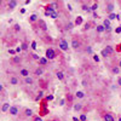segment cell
<instances>
[{
    "label": "cell",
    "instance_id": "cell-47",
    "mask_svg": "<svg viewBox=\"0 0 121 121\" xmlns=\"http://www.w3.org/2000/svg\"><path fill=\"white\" fill-rule=\"evenodd\" d=\"M117 85H119V86L121 87V76H120V78L117 79Z\"/></svg>",
    "mask_w": 121,
    "mask_h": 121
},
{
    "label": "cell",
    "instance_id": "cell-37",
    "mask_svg": "<svg viewBox=\"0 0 121 121\" xmlns=\"http://www.w3.org/2000/svg\"><path fill=\"white\" fill-rule=\"evenodd\" d=\"M80 120H81V121H86V120H87L86 115H85V114H81V116H80Z\"/></svg>",
    "mask_w": 121,
    "mask_h": 121
},
{
    "label": "cell",
    "instance_id": "cell-31",
    "mask_svg": "<svg viewBox=\"0 0 121 121\" xmlns=\"http://www.w3.org/2000/svg\"><path fill=\"white\" fill-rule=\"evenodd\" d=\"M97 9H98V3H95L92 6H91V11H93V12H95Z\"/></svg>",
    "mask_w": 121,
    "mask_h": 121
},
{
    "label": "cell",
    "instance_id": "cell-54",
    "mask_svg": "<svg viewBox=\"0 0 121 121\" xmlns=\"http://www.w3.org/2000/svg\"><path fill=\"white\" fill-rule=\"evenodd\" d=\"M119 121H121V116H120V117H119Z\"/></svg>",
    "mask_w": 121,
    "mask_h": 121
},
{
    "label": "cell",
    "instance_id": "cell-2",
    "mask_svg": "<svg viewBox=\"0 0 121 121\" xmlns=\"http://www.w3.org/2000/svg\"><path fill=\"white\" fill-rule=\"evenodd\" d=\"M58 47L62 50V51H68L69 50V45H68V41L65 39H59V41H58Z\"/></svg>",
    "mask_w": 121,
    "mask_h": 121
},
{
    "label": "cell",
    "instance_id": "cell-51",
    "mask_svg": "<svg viewBox=\"0 0 121 121\" xmlns=\"http://www.w3.org/2000/svg\"><path fill=\"white\" fill-rule=\"evenodd\" d=\"M93 17H95V18H98V15H97L96 12H93Z\"/></svg>",
    "mask_w": 121,
    "mask_h": 121
},
{
    "label": "cell",
    "instance_id": "cell-49",
    "mask_svg": "<svg viewBox=\"0 0 121 121\" xmlns=\"http://www.w3.org/2000/svg\"><path fill=\"white\" fill-rule=\"evenodd\" d=\"M116 51H121V44H120V45H117V47H116Z\"/></svg>",
    "mask_w": 121,
    "mask_h": 121
},
{
    "label": "cell",
    "instance_id": "cell-22",
    "mask_svg": "<svg viewBox=\"0 0 121 121\" xmlns=\"http://www.w3.org/2000/svg\"><path fill=\"white\" fill-rule=\"evenodd\" d=\"M24 82H26V85H33L34 84V80L30 78V76H28V78L24 79Z\"/></svg>",
    "mask_w": 121,
    "mask_h": 121
},
{
    "label": "cell",
    "instance_id": "cell-24",
    "mask_svg": "<svg viewBox=\"0 0 121 121\" xmlns=\"http://www.w3.org/2000/svg\"><path fill=\"white\" fill-rule=\"evenodd\" d=\"M112 73H113L114 75H117V74L120 73V68H119V67H116V65L112 67Z\"/></svg>",
    "mask_w": 121,
    "mask_h": 121
},
{
    "label": "cell",
    "instance_id": "cell-27",
    "mask_svg": "<svg viewBox=\"0 0 121 121\" xmlns=\"http://www.w3.org/2000/svg\"><path fill=\"white\" fill-rule=\"evenodd\" d=\"M74 110H75V112H80V110H81L82 109V104L81 103H78V104H74Z\"/></svg>",
    "mask_w": 121,
    "mask_h": 121
},
{
    "label": "cell",
    "instance_id": "cell-38",
    "mask_svg": "<svg viewBox=\"0 0 121 121\" xmlns=\"http://www.w3.org/2000/svg\"><path fill=\"white\" fill-rule=\"evenodd\" d=\"M33 121H43V119L40 117V116H34L33 117Z\"/></svg>",
    "mask_w": 121,
    "mask_h": 121
},
{
    "label": "cell",
    "instance_id": "cell-32",
    "mask_svg": "<svg viewBox=\"0 0 121 121\" xmlns=\"http://www.w3.org/2000/svg\"><path fill=\"white\" fill-rule=\"evenodd\" d=\"M21 47H22V50H24V51H27V50H28V44L27 43H22V45H21Z\"/></svg>",
    "mask_w": 121,
    "mask_h": 121
},
{
    "label": "cell",
    "instance_id": "cell-23",
    "mask_svg": "<svg viewBox=\"0 0 121 121\" xmlns=\"http://www.w3.org/2000/svg\"><path fill=\"white\" fill-rule=\"evenodd\" d=\"M56 76H57L58 80H60V81H62V80H64V73H63V72H57V73H56Z\"/></svg>",
    "mask_w": 121,
    "mask_h": 121
},
{
    "label": "cell",
    "instance_id": "cell-40",
    "mask_svg": "<svg viewBox=\"0 0 121 121\" xmlns=\"http://www.w3.org/2000/svg\"><path fill=\"white\" fill-rule=\"evenodd\" d=\"M32 48L33 50H36V41H33L32 43Z\"/></svg>",
    "mask_w": 121,
    "mask_h": 121
},
{
    "label": "cell",
    "instance_id": "cell-41",
    "mask_svg": "<svg viewBox=\"0 0 121 121\" xmlns=\"http://www.w3.org/2000/svg\"><path fill=\"white\" fill-rule=\"evenodd\" d=\"M100 53H102V56H103V57H105V58L108 57V55H107V52L104 51V50H102V52H100Z\"/></svg>",
    "mask_w": 121,
    "mask_h": 121
},
{
    "label": "cell",
    "instance_id": "cell-3",
    "mask_svg": "<svg viewBox=\"0 0 121 121\" xmlns=\"http://www.w3.org/2000/svg\"><path fill=\"white\" fill-rule=\"evenodd\" d=\"M45 55H46V58H47L48 60H52V59H55V58H56V56H57L56 51H55L53 48H51V47L46 50V53H45Z\"/></svg>",
    "mask_w": 121,
    "mask_h": 121
},
{
    "label": "cell",
    "instance_id": "cell-11",
    "mask_svg": "<svg viewBox=\"0 0 121 121\" xmlns=\"http://www.w3.org/2000/svg\"><path fill=\"white\" fill-rule=\"evenodd\" d=\"M104 51L107 52L108 57H110V56H113V53H114V48H113L112 46H109V45H107V46H105V48H104Z\"/></svg>",
    "mask_w": 121,
    "mask_h": 121
},
{
    "label": "cell",
    "instance_id": "cell-50",
    "mask_svg": "<svg viewBox=\"0 0 121 121\" xmlns=\"http://www.w3.org/2000/svg\"><path fill=\"white\" fill-rule=\"evenodd\" d=\"M116 33H121V28H120V27L116 28Z\"/></svg>",
    "mask_w": 121,
    "mask_h": 121
},
{
    "label": "cell",
    "instance_id": "cell-13",
    "mask_svg": "<svg viewBox=\"0 0 121 121\" xmlns=\"http://www.w3.org/2000/svg\"><path fill=\"white\" fill-rule=\"evenodd\" d=\"M19 75H22L24 79H26V78H28V76H29V70H28V69H26V68L21 69V70H19Z\"/></svg>",
    "mask_w": 121,
    "mask_h": 121
},
{
    "label": "cell",
    "instance_id": "cell-55",
    "mask_svg": "<svg viewBox=\"0 0 121 121\" xmlns=\"http://www.w3.org/2000/svg\"><path fill=\"white\" fill-rule=\"evenodd\" d=\"M120 28H121V26H120Z\"/></svg>",
    "mask_w": 121,
    "mask_h": 121
},
{
    "label": "cell",
    "instance_id": "cell-17",
    "mask_svg": "<svg viewBox=\"0 0 121 121\" xmlns=\"http://www.w3.org/2000/svg\"><path fill=\"white\" fill-rule=\"evenodd\" d=\"M38 21H39L38 15L33 13V15H30V16H29V22H30V23H34V22H38Z\"/></svg>",
    "mask_w": 121,
    "mask_h": 121
},
{
    "label": "cell",
    "instance_id": "cell-34",
    "mask_svg": "<svg viewBox=\"0 0 121 121\" xmlns=\"http://www.w3.org/2000/svg\"><path fill=\"white\" fill-rule=\"evenodd\" d=\"M90 28H91V23L87 22V23L85 24V27H84V30H87V29H90Z\"/></svg>",
    "mask_w": 121,
    "mask_h": 121
},
{
    "label": "cell",
    "instance_id": "cell-36",
    "mask_svg": "<svg viewBox=\"0 0 121 121\" xmlns=\"http://www.w3.org/2000/svg\"><path fill=\"white\" fill-rule=\"evenodd\" d=\"M13 27H15V30H16V32H19V30H21V26H19V24H15Z\"/></svg>",
    "mask_w": 121,
    "mask_h": 121
},
{
    "label": "cell",
    "instance_id": "cell-53",
    "mask_svg": "<svg viewBox=\"0 0 121 121\" xmlns=\"http://www.w3.org/2000/svg\"><path fill=\"white\" fill-rule=\"evenodd\" d=\"M119 68L121 69V60H120V62H119Z\"/></svg>",
    "mask_w": 121,
    "mask_h": 121
},
{
    "label": "cell",
    "instance_id": "cell-12",
    "mask_svg": "<svg viewBox=\"0 0 121 121\" xmlns=\"http://www.w3.org/2000/svg\"><path fill=\"white\" fill-rule=\"evenodd\" d=\"M41 39L44 40V41H45L46 44H52V38L50 36V35H47V34L43 35V36H41Z\"/></svg>",
    "mask_w": 121,
    "mask_h": 121
},
{
    "label": "cell",
    "instance_id": "cell-10",
    "mask_svg": "<svg viewBox=\"0 0 121 121\" xmlns=\"http://www.w3.org/2000/svg\"><path fill=\"white\" fill-rule=\"evenodd\" d=\"M103 119H104V121H115V119H114L112 113H105L103 115Z\"/></svg>",
    "mask_w": 121,
    "mask_h": 121
},
{
    "label": "cell",
    "instance_id": "cell-6",
    "mask_svg": "<svg viewBox=\"0 0 121 121\" xmlns=\"http://www.w3.org/2000/svg\"><path fill=\"white\" fill-rule=\"evenodd\" d=\"M9 81H10V85L16 86V85H18L19 80H18V78H17V76H15V75H11V76L9 78Z\"/></svg>",
    "mask_w": 121,
    "mask_h": 121
},
{
    "label": "cell",
    "instance_id": "cell-33",
    "mask_svg": "<svg viewBox=\"0 0 121 121\" xmlns=\"http://www.w3.org/2000/svg\"><path fill=\"white\" fill-rule=\"evenodd\" d=\"M58 16H59V13H58L57 11H56V12H52L51 15H50V17H52V18H57Z\"/></svg>",
    "mask_w": 121,
    "mask_h": 121
},
{
    "label": "cell",
    "instance_id": "cell-46",
    "mask_svg": "<svg viewBox=\"0 0 121 121\" xmlns=\"http://www.w3.org/2000/svg\"><path fill=\"white\" fill-rule=\"evenodd\" d=\"M86 51H87V52H88V53H91V52H92V48H91V47H90V46H88V47H87V48H86Z\"/></svg>",
    "mask_w": 121,
    "mask_h": 121
},
{
    "label": "cell",
    "instance_id": "cell-16",
    "mask_svg": "<svg viewBox=\"0 0 121 121\" xmlns=\"http://www.w3.org/2000/svg\"><path fill=\"white\" fill-rule=\"evenodd\" d=\"M22 62V57L21 56H13V58H12V63L13 64H19Z\"/></svg>",
    "mask_w": 121,
    "mask_h": 121
},
{
    "label": "cell",
    "instance_id": "cell-20",
    "mask_svg": "<svg viewBox=\"0 0 121 121\" xmlns=\"http://www.w3.org/2000/svg\"><path fill=\"white\" fill-rule=\"evenodd\" d=\"M10 108H11L10 103H4L3 107H1V112H3V113H6V112H9V109H10Z\"/></svg>",
    "mask_w": 121,
    "mask_h": 121
},
{
    "label": "cell",
    "instance_id": "cell-43",
    "mask_svg": "<svg viewBox=\"0 0 121 121\" xmlns=\"http://www.w3.org/2000/svg\"><path fill=\"white\" fill-rule=\"evenodd\" d=\"M93 59L96 60V62H99V57H98L97 55H95V56H93Z\"/></svg>",
    "mask_w": 121,
    "mask_h": 121
},
{
    "label": "cell",
    "instance_id": "cell-39",
    "mask_svg": "<svg viewBox=\"0 0 121 121\" xmlns=\"http://www.w3.org/2000/svg\"><path fill=\"white\" fill-rule=\"evenodd\" d=\"M32 57H33L34 59H36V60H39L40 58H41V57H39V56H38V55H35V53H33V55H32Z\"/></svg>",
    "mask_w": 121,
    "mask_h": 121
},
{
    "label": "cell",
    "instance_id": "cell-28",
    "mask_svg": "<svg viewBox=\"0 0 121 121\" xmlns=\"http://www.w3.org/2000/svg\"><path fill=\"white\" fill-rule=\"evenodd\" d=\"M81 23H82V17L81 16H78L75 18V26H80Z\"/></svg>",
    "mask_w": 121,
    "mask_h": 121
},
{
    "label": "cell",
    "instance_id": "cell-48",
    "mask_svg": "<svg viewBox=\"0 0 121 121\" xmlns=\"http://www.w3.org/2000/svg\"><path fill=\"white\" fill-rule=\"evenodd\" d=\"M21 51H22V47H21V46L16 48V52H21Z\"/></svg>",
    "mask_w": 121,
    "mask_h": 121
},
{
    "label": "cell",
    "instance_id": "cell-25",
    "mask_svg": "<svg viewBox=\"0 0 121 121\" xmlns=\"http://www.w3.org/2000/svg\"><path fill=\"white\" fill-rule=\"evenodd\" d=\"M75 97H76V98H79V99H81V98H84V97H85V93L82 92V91H78V92L75 93Z\"/></svg>",
    "mask_w": 121,
    "mask_h": 121
},
{
    "label": "cell",
    "instance_id": "cell-26",
    "mask_svg": "<svg viewBox=\"0 0 121 121\" xmlns=\"http://www.w3.org/2000/svg\"><path fill=\"white\" fill-rule=\"evenodd\" d=\"M81 9L84 10V11H87V12H91V6H88V5H87V4H85V3H84V4L81 5Z\"/></svg>",
    "mask_w": 121,
    "mask_h": 121
},
{
    "label": "cell",
    "instance_id": "cell-45",
    "mask_svg": "<svg viewBox=\"0 0 121 121\" xmlns=\"http://www.w3.org/2000/svg\"><path fill=\"white\" fill-rule=\"evenodd\" d=\"M64 103H65V100H64V99H60V102H59V105H62V107H63V105H64Z\"/></svg>",
    "mask_w": 121,
    "mask_h": 121
},
{
    "label": "cell",
    "instance_id": "cell-19",
    "mask_svg": "<svg viewBox=\"0 0 121 121\" xmlns=\"http://www.w3.org/2000/svg\"><path fill=\"white\" fill-rule=\"evenodd\" d=\"M24 116H26V117H30V116H33V110H32V109H29V108L24 109Z\"/></svg>",
    "mask_w": 121,
    "mask_h": 121
},
{
    "label": "cell",
    "instance_id": "cell-35",
    "mask_svg": "<svg viewBox=\"0 0 121 121\" xmlns=\"http://www.w3.org/2000/svg\"><path fill=\"white\" fill-rule=\"evenodd\" d=\"M43 95H44L43 91H39V93H38V96H36V99H40V98L43 97Z\"/></svg>",
    "mask_w": 121,
    "mask_h": 121
},
{
    "label": "cell",
    "instance_id": "cell-4",
    "mask_svg": "<svg viewBox=\"0 0 121 121\" xmlns=\"http://www.w3.org/2000/svg\"><path fill=\"white\" fill-rule=\"evenodd\" d=\"M114 9H115V4L113 1H105V12L107 13H113L114 11Z\"/></svg>",
    "mask_w": 121,
    "mask_h": 121
},
{
    "label": "cell",
    "instance_id": "cell-1",
    "mask_svg": "<svg viewBox=\"0 0 121 121\" xmlns=\"http://www.w3.org/2000/svg\"><path fill=\"white\" fill-rule=\"evenodd\" d=\"M70 46H72L74 50H79L80 46H81V39H80L79 35H73L72 38V44H70Z\"/></svg>",
    "mask_w": 121,
    "mask_h": 121
},
{
    "label": "cell",
    "instance_id": "cell-21",
    "mask_svg": "<svg viewBox=\"0 0 121 121\" xmlns=\"http://www.w3.org/2000/svg\"><path fill=\"white\" fill-rule=\"evenodd\" d=\"M96 30H97V33H103V32H105V28L103 24H99L96 27Z\"/></svg>",
    "mask_w": 121,
    "mask_h": 121
},
{
    "label": "cell",
    "instance_id": "cell-9",
    "mask_svg": "<svg viewBox=\"0 0 121 121\" xmlns=\"http://www.w3.org/2000/svg\"><path fill=\"white\" fill-rule=\"evenodd\" d=\"M9 113L11 114L12 116H16V115L18 114V108H17L16 105H11V108L9 109Z\"/></svg>",
    "mask_w": 121,
    "mask_h": 121
},
{
    "label": "cell",
    "instance_id": "cell-29",
    "mask_svg": "<svg viewBox=\"0 0 121 121\" xmlns=\"http://www.w3.org/2000/svg\"><path fill=\"white\" fill-rule=\"evenodd\" d=\"M74 24H75V23H73V22H68V23L65 24V30H70V29H73V28H74Z\"/></svg>",
    "mask_w": 121,
    "mask_h": 121
},
{
    "label": "cell",
    "instance_id": "cell-18",
    "mask_svg": "<svg viewBox=\"0 0 121 121\" xmlns=\"http://www.w3.org/2000/svg\"><path fill=\"white\" fill-rule=\"evenodd\" d=\"M43 74H44V69H43L41 67H39V68H36V69H35L34 75H36V76H40V75H43Z\"/></svg>",
    "mask_w": 121,
    "mask_h": 121
},
{
    "label": "cell",
    "instance_id": "cell-30",
    "mask_svg": "<svg viewBox=\"0 0 121 121\" xmlns=\"http://www.w3.org/2000/svg\"><path fill=\"white\" fill-rule=\"evenodd\" d=\"M115 18H119V16H117L116 13H114V12H113V13H110V15H109V17H108L109 21H112V19H115Z\"/></svg>",
    "mask_w": 121,
    "mask_h": 121
},
{
    "label": "cell",
    "instance_id": "cell-5",
    "mask_svg": "<svg viewBox=\"0 0 121 121\" xmlns=\"http://www.w3.org/2000/svg\"><path fill=\"white\" fill-rule=\"evenodd\" d=\"M38 26H39V28L41 29L43 32H46V30H47V24H46V22L44 21V19H41V18L38 21Z\"/></svg>",
    "mask_w": 121,
    "mask_h": 121
},
{
    "label": "cell",
    "instance_id": "cell-42",
    "mask_svg": "<svg viewBox=\"0 0 121 121\" xmlns=\"http://www.w3.org/2000/svg\"><path fill=\"white\" fill-rule=\"evenodd\" d=\"M67 7H68L69 11H73V7H72V5H70V4H67Z\"/></svg>",
    "mask_w": 121,
    "mask_h": 121
},
{
    "label": "cell",
    "instance_id": "cell-8",
    "mask_svg": "<svg viewBox=\"0 0 121 121\" xmlns=\"http://www.w3.org/2000/svg\"><path fill=\"white\" fill-rule=\"evenodd\" d=\"M45 102H46V100H44V102L41 103V109H40V115H41V116L48 114V109L45 108Z\"/></svg>",
    "mask_w": 121,
    "mask_h": 121
},
{
    "label": "cell",
    "instance_id": "cell-7",
    "mask_svg": "<svg viewBox=\"0 0 121 121\" xmlns=\"http://www.w3.org/2000/svg\"><path fill=\"white\" fill-rule=\"evenodd\" d=\"M103 26H104V28H105V30H107V33H109L110 30H112V24H110V21H109L108 18H105V19H104Z\"/></svg>",
    "mask_w": 121,
    "mask_h": 121
},
{
    "label": "cell",
    "instance_id": "cell-15",
    "mask_svg": "<svg viewBox=\"0 0 121 121\" xmlns=\"http://www.w3.org/2000/svg\"><path fill=\"white\" fill-rule=\"evenodd\" d=\"M39 65H47V63H48V59L46 58V57H41L39 60Z\"/></svg>",
    "mask_w": 121,
    "mask_h": 121
},
{
    "label": "cell",
    "instance_id": "cell-44",
    "mask_svg": "<svg viewBox=\"0 0 121 121\" xmlns=\"http://www.w3.org/2000/svg\"><path fill=\"white\" fill-rule=\"evenodd\" d=\"M9 53H11V55H15V53H16V50H9Z\"/></svg>",
    "mask_w": 121,
    "mask_h": 121
},
{
    "label": "cell",
    "instance_id": "cell-52",
    "mask_svg": "<svg viewBox=\"0 0 121 121\" xmlns=\"http://www.w3.org/2000/svg\"><path fill=\"white\" fill-rule=\"evenodd\" d=\"M73 120H74V121H79V119H78V117H73Z\"/></svg>",
    "mask_w": 121,
    "mask_h": 121
},
{
    "label": "cell",
    "instance_id": "cell-14",
    "mask_svg": "<svg viewBox=\"0 0 121 121\" xmlns=\"http://www.w3.org/2000/svg\"><path fill=\"white\" fill-rule=\"evenodd\" d=\"M17 1H16V0H10V1L7 3V6H9V9H15V7H17Z\"/></svg>",
    "mask_w": 121,
    "mask_h": 121
}]
</instances>
